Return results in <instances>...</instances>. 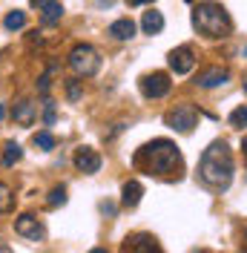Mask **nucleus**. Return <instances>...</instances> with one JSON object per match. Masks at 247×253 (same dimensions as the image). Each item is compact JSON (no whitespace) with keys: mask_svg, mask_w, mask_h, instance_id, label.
<instances>
[{"mask_svg":"<svg viewBox=\"0 0 247 253\" xmlns=\"http://www.w3.org/2000/svg\"><path fill=\"white\" fill-rule=\"evenodd\" d=\"M135 167L144 170L147 175H164V178H170L181 173V167H184V161H181V153H178V147L167 138H153L150 144H144L138 153H135Z\"/></svg>","mask_w":247,"mask_h":253,"instance_id":"1","label":"nucleus"},{"mask_svg":"<svg viewBox=\"0 0 247 253\" xmlns=\"http://www.w3.org/2000/svg\"><path fill=\"white\" fill-rule=\"evenodd\" d=\"M199 175L204 184L216 190H227L233 181V153L224 141H213L199 161Z\"/></svg>","mask_w":247,"mask_h":253,"instance_id":"2","label":"nucleus"},{"mask_svg":"<svg viewBox=\"0 0 247 253\" xmlns=\"http://www.w3.org/2000/svg\"><path fill=\"white\" fill-rule=\"evenodd\" d=\"M193 26L196 32H201L204 38H224L230 35L233 20L227 15V9L221 3H213V0H204L193 9Z\"/></svg>","mask_w":247,"mask_h":253,"instance_id":"3","label":"nucleus"},{"mask_svg":"<svg viewBox=\"0 0 247 253\" xmlns=\"http://www.w3.org/2000/svg\"><path fill=\"white\" fill-rule=\"evenodd\" d=\"M69 69L75 72L78 78H92L95 72L101 69V55L89 43H78L69 52Z\"/></svg>","mask_w":247,"mask_h":253,"instance_id":"4","label":"nucleus"},{"mask_svg":"<svg viewBox=\"0 0 247 253\" xmlns=\"http://www.w3.org/2000/svg\"><path fill=\"white\" fill-rule=\"evenodd\" d=\"M164 124L175 129V132H190L193 126L199 124V110L193 104H178L175 110H170L164 115Z\"/></svg>","mask_w":247,"mask_h":253,"instance_id":"5","label":"nucleus"},{"mask_svg":"<svg viewBox=\"0 0 247 253\" xmlns=\"http://www.w3.org/2000/svg\"><path fill=\"white\" fill-rule=\"evenodd\" d=\"M138 86L144 98H164L172 89V81L167 72H150V75H144L138 81Z\"/></svg>","mask_w":247,"mask_h":253,"instance_id":"6","label":"nucleus"},{"mask_svg":"<svg viewBox=\"0 0 247 253\" xmlns=\"http://www.w3.org/2000/svg\"><path fill=\"white\" fill-rule=\"evenodd\" d=\"M167 63H170V69L175 75H187V72L196 66V52H193V46H178V49L170 52Z\"/></svg>","mask_w":247,"mask_h":253,"instance_id":"7","label":"nucleus"},{"mask_svg":"<svg viewBox=\"0 0 247 253\" xmlns=\"http://www.w3.org/2000/svg\"><path fill=\"white\" fill-rule=\"evenodd\" d=\"M15 233L23 239H29V242H41L43 239V224L35 219L32 213H23V216L15 219Z\"/></svg>","mask_w":247,"mask_h":253,"instance_id":"8","label":"nucleus"},{"mask_svg":"<svg viewBox=\"0 0 247 253\" xmlns=\"http://www.w3.org/2000/svg\"><path fill=\"white\" fill-rule=\"evenodd\" d=\"M32 9H38L41 12V20H43V26H55L63 15V6L61 0H29Z\"/></svg>","mask_w":247,"mask_h":253,"instance_id":"9","label":"nucleus"},{"mask_svg":"<svg viewBox=\"0 0 247 253\" xmlns=\"http://www.w3.org/2000/svg\"><path fill=\"white\" fill-rule=\"evenodd\" d=\"M227 78H230L227 69H221V66H210V69L199 72L196 84H199L201 89H216V86H221V84H227Z\"/></svg>","mask_w":247,"mask_h":253,"instance_id":"10","label":"nucleus"},{"mask_svg":"<svg viewBox=\"0 0 247 253\" xmlns=\"http://www.w3.org/2000/svg\"><path fill=\"white\" fill-rule=\"evenodd\" d=\"M75 167L78 170H81V173H98V170H101V156H98V153H95L92 147H81V150H78L75 153Z\"/></svg>","mask_w":247,"mask_h":253,"instance_id":"11","label":"nucleus"},{"mask_svg":"<svg viewBox=\"0 0 247 253\" xmlns=\"http://www.w3.org/2000/svg\"><path fill=\"white\" fill-rule=\"evenodd\" d=\"M12 118H15V124H20V126H32L35 124V104H32V101H17L15 110H12Z\"/></svg>","mask_w":247,"mask_h":253,"instance_id":"12","label":"nucleus"},{"mask_svg":"<svg viewBox=\"0 0 247 253\" xmlns=\"http://www.w3.org/2000/svg\"><path fill=\"white\" fill-rule=\"evenodd\" d=\"M141 196H144V187H141V181H126L121 187V205L124 207H135L141 202Z\"/></svg>","mask_w":247,"mask_h":253,"instance_id":"13","label":"nucleus"},{"mask_svg":"<svg viewBox=\"0 0 247 253\" xmlns=\"http://www.w3.org/2000/svg\"><path fill=\"white\" fill-rule=\"evenodd\" d=\"M107 35H112L115 41H129V38L135 35V23H132L129 17H121V20H115V23H109Z\"/></svg>","mask_w":247,"mask_h":253,"instance_id":"14","label":"nucleus"},{"mask_svg":"<svg viewBox=\"0 0 247 253\" xmlns=\"http://www.w3.org/2000/svg\"><path fill=\"white\" fill-rule=\"evenodd\" d=\"M141 29L147 32V35H158V32L164 29V15L155 12V9L144 12V17H141Z\"/></svg>","mask_w":247,"mask_h":253,"instance_id":"15","label":"nucleus"},{"mask_svg":"<svg viewBox=\"0 0 247 253\" xmlns=\"http://www.w3.org/2000/svg\"><path fill=\"white\" fill-rule=\"evenodd\" d=\"M126 251H161L153 236H132L126 239Z\"/></svg>","mask_w":247,"mask_h":253,"instance_id":"16","label":"nucleus"},{"mask_svg":"<svg viewBox=\"0 0 247 253\" xmlns=\"http://www.w3.org/2000/svg\"><path fill=\"white\" fill-rule=\"evenodd\" d=\"M20 156H23V150H20V144H15V141H9L6 147H3V167H15L17 161H20Z\"/></svg>","mask_w":247,"mask_h":253,"instance_id":"17","label":"nucleus"},{"mask_svg":"<svg viewBox=\"0 0 247 253\" xmlns=\"http://www.w3.org/2000/svg\"><path fill=\"white\" fill-rule=\"evenodd\" d=\"M3 26L9 32H20L23 26H26V12H20V9H12L9 15H6V20H3Z\"/></svg>","mask_w":247,"mask_h":253,"instance_id":"18","label":"nucleus"},{"mask_svg":"<svg viewBox=\"0 0 247 253\" xmlns=\"http://www.w3.org/2000/svg\"><path fill=\"white\" fill-rule=\"evenodd\" d=\"M12 207H15V193L9 184L0 181V213H12Z\"/></svg>","mask_w":247,"mask_h":253,"instance_id":"19","label":"nucleus"},{"mask_svg":"<svg viewBox=\"0 0 247 253\" xmlns=\"http://www.w3.org/2000/svg\"><path fill=\"white\" fill-rule=\"evenodd\" d=\"M66 205V187H52L46 196V207L55 210V207H63Z\"/></svg>","mask_w":247,"mask_h":253,"instance_id":"20","label":"nucleus"},{"mask_svg":"<svg viewBox=\"0 0 247 253\" xmlns=\"http://www.w3.org/2000/svg\"><path fill=\"white\" fill-rule=\"evenodd\" d=\"M32 144L38 147V150H55V135L49 132V129H43V132H35V138H32Z\"/></svg>","mask_w":247,"mask_h":253,"instance_id":"21","label":"nucleus"},{"mask_svg":"<svg viewBox=\"0 0 247 253\" xmlns=\"http://www.w3.org/2000/svg\"><path fill=\"white\" fill-rule=\"evenodd\" d=\"M230 124L233 126H247V104L230 112Z\"/></svg>","mask_w":247,"mask_h":253,"instance_id":"22","label":"nucleus"},{"mask_svg":"<svg viewBox=\"0 0 247 253\" xmlns=\"http://www.w3.org/2000/svg\"><path fill=\"white\" fill-rule=\"evenodd\" d=\"M66 95H69V101H78V98H81V86H78V81H69V84H66Z\"/></svg>","mask_w":247,"mask_h":253,"instance_id":"23","label":"nucleus"},{"mask_svg":"<svg viewBox=\"0 0 247 253\" xmlns=\"http://www.w3.org/2000/svg\"><path fill=\"white\" fill-rule=\"evenodd\" d=\"M43 121H46L49 126L55 124V104H52V101H46V112H43Z\"/></svg>","mask_w":247,"mask_h":253,"instance_id":"24","label":"nucleus"},{"mask_svg":"<svg viewBox=\"0 0 247 253\" xmlns=\"http://www.w3.org/2000/svg\"><path fill=\"white\" fill-rule=\"evenodd\" d=\"M52 69H55V66H49V72L43 75V78H41V84H38V89H41V95H46V92H49V75H52Z\"/></svg>","mask_w":247,"mask_h":253,"instance_id":"25","label":"nucleus"},{"mask_svg":"<svg viewBox=\"0 0 247 253\" xmlns=\"http://www.w3.org/2000/svg\"><path fill=\"white\" fill-rule=\"evenodd\" d=\"M101 213H107V216H115V207L109 205V202H101Z\"/></svg>","mask_w":247,"mask_h":253,"instance_id":"26","label":"nucleus"},{"mask_svg":"<svg viewBox=\"0 0 247 253\" xmlns=\"http://www.w3.org/2000/svg\"><path fill=\"white\" fill-rule=\"evenodd\" d=\"M144 3H153V0H129V6H144Z\"/></svg>","mask_w":247,"mask_h":253,"instance_id":"27","label":"nucleus"},{"mask_svg":"<svg viewBox=\"0 0 247 253\" xmlns=\"http://www.w3.org/2000/svg\"><path fill=\"white\" fill-rule=\"evenodd\" d=\"M242 150H245V156H247V135L242 138Z\"/></svg>","mask_w":247,"mask_h":253,"instance_id":"28","label":"nucleus"},{"mask_svg":"<svg viewBox=\"0 0 247 253\" xmlns=\"http://www.w3.org/2000/svg\"><path fill=\"white\" fill-rule=\"evenodd\" d=\"M0 253H9V245H3V242H0Z\"/></svg>","mask_w":247,"mask_h":253,"instance_id":"29","label":"nucleus"},{"mask_svg":"<svg viewBox=\"0 0 247 253\" xmlns=\"http://www.w3.org/2000/svg\"><path fill=\"white\" fill-rule=\"evenodd\" d=\"M3 115H6V110H3V104H0V121H3Z\"/></svg>","mask_w":247,"mask_h":253,"instance_id":"30","label":"nucleus"},{"mask_svg":"<svg viewBox=\"0 0 247 253\" xmlns=\"http://www.w3.org/2000/svg\"><path fill=\"white\" fill-rule=\"evenodd\" d=\"M245 92H247V78H245Z\"/></svg>","mask_w":247,"mask_h":253,"instance_id":"31","label":"nucleus"},{"mask_svg":"<svg viewBox=\"0 0 247 253\" xmlns=\"http://www.w3.org/2000/svg\"><path fill=\"white\" fill-rule=\"evenodd\" d=\"M245 230H247V221H245Z\"/></svg>","mask_w":247,"mask_h":253,"instance_id":"32","label":"nucleus"},{"mask_svg":"<svg viewBox=\"0 0 247 253\" xmlns=\"http://www.w3.org/2000/svg\"><path fill=\"white\" fill-rule=\"evenodd\" d=\"M245 55H247V49H245Z\"/></svg>","mask_w":247,"mask_h":253,"instance_id":"33","label":"nucleus"}]
</instances>
